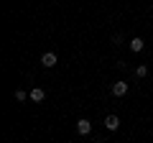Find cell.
Returning a JSON list of instances; mask_svg holds the SVG:
<instances>
[{
  "instance_id": "6da1fadb",
  "label": "cell",
  "mask_w": 153,
  "mask_h": 143,
  "mask_svg": "<svg viewBox=\"0 0 153 143\" xmlns=\"http://www.w3.org/2000/svg\"><path fill=\"white\" fill-rule=\"evenodd\" d=\"M56 61H59L56 59V51H46V54L41 56V66H46V69H54Z\"/></svg>"
},
{
  "instance_id": "7a4b0ae2",
  "label": "cell",
  "mask_w": 153,
  "mask_h": 143,
  "mask_svg": "<svg viewBox=\"0 0 153 143\" xmlns=\"http://www.w3.org/2000/svg\"><path fill=\"white\" fill-rule=\"evenodd\" d=\"M76 133H79V136H89V133H92V123H89L87 118L76 120Z\"/></svg>"
},
{
  "instance_id": "3957f363",
  "label": "cell",
  "mask_w": 153,
  "mask_h": 143,
  "mask_svg": "<svg viewBox=\"0 0 153 143\" xmlns=\"http://www.w3.org/2000/svg\"><path fill=\"white\" fill-rule=\"evenodd\" d=\"M112 95L115 97H125L128 95V82H115L112 84Z\"/></svg>"
},
{
  "instance_id": "277c9868",
  "label": "cell",
  "mask_w": 153,
  "mask_h": 143,
  "mask_svg": "<svg viewBox=\"0 0 153 143\" xmlns=\"http://www.w3.org/2000/svg\"><path fill=\"white\" fill-rule=\"evenodd\" d=\"M105 128H107V130H117V128H120V118L117 115H107L105 118Z\"/></svg>"
},
{
  "instance_id": "5b68a950",
  "label": "cell",
  "mask_w": 153,
  "mask_h": 143,
  "mask_svg": "<svg viewBox=\"0 0 153 143\" xmlns=\"http://www.w3.org/2000/svg\"><path fill=\"white\" fill-rule=\"evenodd\" d=\"M28 95H31V100H33V102H44V100H46V92H44L41 87H33Z\"/></svg>"
},
{
  "instance_id": "8992f818",
  "label": "cell",
  "mask_w": 153,
  "mask_h": 143,
  "mask_svg": "<svg viewBox=\"0 0 153 143\" xmlns=\"http://www.w3.org/2000/svg\"><path fill=\"white\" fill-rule=\"evenodd\" d=\"M143 49H146V41H143L140 36L130 39V51H135V54H138V51H143Z\"/></svg>"
},
{
  "instance_id": "52a82bcc",
  "label": "cell",
  "mask_w": 153,
  "mask_h": 143,
  "mask_svg": "<svg viewBox=\"0 0 153 143\" xmlns=\"http://www.w3.org/2000/svg\"><path fill=\"white\" fill-rule=\"evenodd\" d=\"M146 77H148V66L146 64L135 66V79H146Z\"/></svg>"
},
{
  "instance_id": "ba28073f",
  "label": "cell",
  "mask_w": 153,
  "mask_h": 143,
  "mask_svg": "<svg viewBox=\"0 0 153 143\" xmlns=\"http://www.w3.org/2000/svg\"><path fill=\"white\" fill-rule=\"evenodd\" d=\"M16 100L18 102H26V100H31V95H28L26 89H16Z\"/></svg>"
},
{
  "instance_id": "9c48e42d",
  "label": "cell",
  "mask_w": 153,
  "mask_h": 143,
  "mask_svg": "<svg viewBox=\"0 0 153 143\" xmlns=\"http://www.w3.org/2000/svg\"><path fill=\"white\" fill-rule=\"evenodd\" d=\"M123 41H125V39H123L120 33H115V36H112V44H115V46H120V44H123Z\"/></svg>"
}]
</instances>
